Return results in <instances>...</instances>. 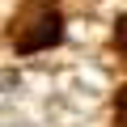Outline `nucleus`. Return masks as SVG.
<instances>
[{"label":"nucleus","mask_w":127,"mask_h":127,"mask_svg":"<svg viewBox=\"0 0 127 127\" xmlns=\"http://www.w3.org/2000/svg\"><path fill=\"white\" fill-rule=\"evenodd\" d=\"M114 127H127V85H123L119 97H114Z\"/></svg>","instance_id":"2"},{"label":"nucleus","mask_w":127,"mask_h":127,"mask_svg":"<svg viewBox=\"0 0 127 127\" xmlns=\"http://www.w3.org/2000/svg\"><path fill=\"white\" fill-rule=\"evenodd\" d=\"M59 34H64V26H59L55 4H47V0H30L26 13H21L17 26H13V47H17L21 55H30V51H42V47L59 42Z\"/></svg>","instance_id":"1"},{"label":"nucleus","mask_w":127,"mask_h":127,"mask_svg":"<svg viewBox=\"0 0 127 127\" xmlns=\"http://www.w3.org/2000/svg\"><path fill=\"white\" fill-rule=\"evenodd\" d=\"M114 47L127 55V13H123V17H119V26H114Z\"/></svg>","instance_id":"3"}]
</instances>
